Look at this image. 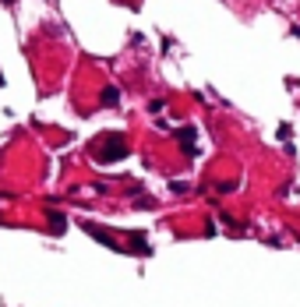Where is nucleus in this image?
<instances>
[{
    "label": "nucleus",
    "instance_id": "6",
    "mask_svg": "<svg viewBox=\"0 0 300 307\" xmlns=\"http://www.w3.org/2000/svg\"><path fill=\"white\" fill-rule=\"evenodd\" d=\"M170 187H173V195H184V191H187V184H184V180H173Z\"/></svg>",
    "mask_w": 300,
    "mask_h": 307
},
{
    "label": "nucleus",
    "instance_id": "1",
    "mask_svg": "<svg viewBox=\"0 0 300 307\" xmlns=\"http://www.w3.org/2000/svg\"><path fill=\"white\" fill-rule=\"evenodd\" d=\"M92 148H99L96 156L102 159V163H117V159H124L127 156V141L120 138V134H102V138H96V145Z\"/></svg>",
    "mask_w": 300,
    "mask_h": 307
},
{
    "label": "nucleus",
    "instance_id": "5",
    "mask_svg": "<svg viewBox=\"0 0 300 307\" xmlns=\"http://www.w3.org/2000/svg\"><path fill=\"white\" fill-rule=\"evenodd\" d=\"M148 109H152V113H159V109H166V99H152V102H148Z\"/></svg>",
    "mask_w": 300,
    "mask_h": 307
},
{
    "label": "nucleus",
    "instance_id": "2",
    "mask_svg": "<svg viewBox=\"0 0 300 307\" xmlns=\"http://www.w3.org/2000/svg\"><path fill=\"white\" fill-rule=\"evenodd\" d=\"M46 219H50V233L53 237H64V229H67V215L57 212V208H46Z\"/></svg>",
    "mask_w": 300,
    "mask_h": 307
},
{
    "label": "nucleus",
    "instance_id": "7",
    "mask_svg": "<svg viewBox=\"0 0 300 307\" xmlns=\"http://www.w3.org/2000/svg\"><path fill=\"white\" fill-rule=\"evenodd\" d=\"M4 4H14V0H4Z\"/></svg>",
    "mask_w": 300,
    "mask_h": 307
},
{
    "label": "nucleus",
    "instance_id": "3",
    "mask_svg": "<svg viewBox=\"0 0 300 307\" xmlns=\"http://www.w3.org/2000/svg\"><path fill=\"white\" fill-rule=\"evenodd\" d=\"M99 102H102V106H117V102H120V89H117V85H106L102 96H99Z\"/></svg>",
    "mask_w": 300,
    "mask_h": 307
},
{
    "label": "nucleus",
    "instance_id": "4",
    "mask_svg": "<svg viewBox=\"0 0 300 307\" xmlns=\"http://www.w3.org/2000/svg\"><path fill=\"white\" fill-rule=\"evenodd\" d=\"M219 219H222V222H226V226H233V229H240V222H237V219H233L230 212H219Z\"/></svg>",
    "mask_w": 300,
    "mask_h": 307
}]
</instances>
